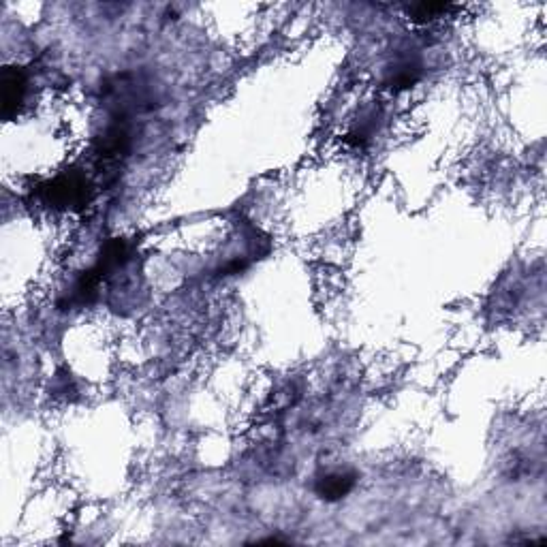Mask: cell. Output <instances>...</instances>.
Listing matches in <instances>:
<instances>
[{"label":"cell","mask_w":547,"mask_h":547,"mask_svg":"<svg viewBox=\"0 0 547 547\" xmlns=\"http://www.w3.org/2000/svg\"><path fill=\"white\" fill-rule=\"evenodd\" d=\"M92 186L90 178L84 174V171H60L54 178L45 180L37 186V197L52 210H82L88 208V203L92 201Z\"/></svg>","instance_id":"cell-1"},{"label":"cell","mask_w":547,"mask_h":547,"mask_svg":"<svg viewBox=\"0 0 547 547\" xmlns=\"http://www.w3.org/2000/svg\"><path fill=\"white\" fill-rule=\"evenodd\" d=\"M359 475L353 468H327L315 477V494L323 503H340L355 492Z\"/></svg>","instance_id":"cell-2"},{"label":"cell","mask_w":547,"mask_h":547,"mask_svg":"<svg viewBox=\"0 0 547 547\" xmlns=\"http://www.w3.org/2000/svg\"><path fill=\"white\" fill-rule=\"evenodd\" d=\"M30 92V75L24 67H7L3 71V116L11 120L20 114Z\"/></svg>","instance_id":"cell-3"}]
</instances>
